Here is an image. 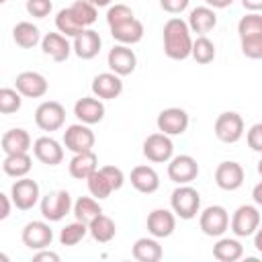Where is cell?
<instances>
[{"label": "cell", "instance_id": "6da1fadb", "mask_svg": "<svg viewBox=\"0 0 262 262\" xmlns=\"http://www.w3.org/2000/svg\"><path fill=\"white\" fill-rule=\"evenodd\" d=\"M162 39H164V53L170 59L182 61L190 57L192 53V37H190V27L186 20L180 16H172L166 20L162 29Z\"/></svg>", "mask_w": 262, "mask_h": 262}, {"label": "cell", "instance_id": "7a4b0ae2", "mask_svg": "<svg viewBox=\"0 0 262 262\" xmlns=\"http://www.w3.org/2000/svg\"><path fill=\"white\" fill-rule=\"evenodd\" d=\"M170 209L176 217L188 221L201 213V194L190 184H178L170 194Z\"/></svg>", "mask_w": 262, "mask_h": 262}, {"label": "cell", "instance_id": "3957f363", "mask_svg": "<svg viewBox=\"0 0 262 262\" xmlns=\"http://www.w3.org/2000/svg\"><path fill=\"white\" fill-rule=\"evenodd\" d=\"M199 227L209 237H221L229 229V213L221 205H209L199 213Z\"/></svg>", "mask_w": 262, "mask_h": 262}, {"label": "cell", "instance_id": "277c9868", "mask_svg": "<svg viewBox=\"0 0 262 262\" xmlns=\"http://www.w3.org/2000/svg\"><path fill=\"white\" fill-rule=\"evenodd\" d=\"M258 227H260V211L256 205H239L229 219V229L235 237H250L256 233Z\"/></svg>", "mask_w": 262, "mask_h": 262}, {"label": "cell", "instance_id": "5b68a950", "mask_svg": "<svg viewBox=\"0 0 262 262\" xmlns=\"http://www.w3.org/2000/svg\"><path fill=\"white\" fill-rule=\"evenodd\" d=\"M74 201L68 190H51L41 199V215L49 223L61 221L68 213H72Z\"/></svg>", "mask_w": 262, "mask_h": 262}, {"label": "cell", "instance_id": "8992f818", "mask_svg": "<svg viewBox=\"0 0 262 262\" xmlns=\"http://www.w3.org/2000/svg\"><path fill=\"white\" fill-rule=\"evenodd\" d=\"M213 131H215V137L223 143H235L244 137V119L239 113L235 111H225L221 113L217 119H215V125H213Z\"/></svg>", "mask_w": 262, "mask_h": 262}, {"label": "cell", "instance_id": "52a82bcc", "mask_svg": "<svg viewBox=\"0 0 262 262\" xmlns=\"http://www.w3.org/2000/svg\"><path fill=\"white\" fill-rule=\"evenodd\" d=\"M141 151L147 158V162L168 164L174 158V143H172L170 135L158 131V133H151L143 139V149Z\"/></svg>", "mask_w": 262, "mask_h": 262}, {"label": "cell", "instance_id": "ba28073f", "mask_svg": "<svg viewBox=\"0 0 262 262\" xmlns=\"http://www.w3.org/2000/svg\"><path fill=\"white\" fill-rule=\"evenodd\" d=\"M66 123V108L57 100H43L35 108V125L41 131H57Z\"/></svg>", "mask_w": 262, "mask_h": 262}, {"label": "cell", "instance_id": "9c48e42d", "mask_svg": "<svg viewBox=\"0 0 262 262\" xmlns=\"http://www.w3.org/2000/svg\"><path fill=\"white\" fill-rule=\"evenodd\" d=\"M63 147L70 149L72 154H82V151H90L94 147V131L90 129V125L86 123H74L70 127H66L63 131Z\"/></svg>", "mask_w": 262, "mask_h": 262}, {"label": "cell", "instance_id": "30bf717a", "mask_svg": "<svg viewBox=\"0 0 262 262\" xmlns=\"http://www.w3.org/2000/svg\"><path fill=\"white\" fill-rule=\"evenodd\" d=\"M39 196H41V190L33 178H27V176L16 178V182H12L10 186V199L18 211L33 209L39 203Z\"/></svg>", "mask_w": 262, "mask_h": 262}, {"label": "cell", "instance_id": "8fae6325", "mask_svg": "<svg viewBox=\"0 0 262 262\" xmlns=\"http://www.w3.org/2000/svg\"><path fill=\"white\" fill-rule=\"evenodd\" d=\"M106 66L111 72H115L117 76H129L135 72L137 68V55L135 51L131 49V45H123V43H117L108 55H106Z\"/></svg>", "mask_w": 262, "mask_h": 262}, {"label": "cell", "instance_id": "7c38bea8", "mask_svg": "<svg viewBox=\"0 0 262 262\" xmlns=\"http://www.w3.org/2000/svg\"><path fill=\"white\" fill-rule=\"evenodd\" d=\"M20 239L23 244L29 248V250H43V248H49L51 242H53V229L49 225V221H29L25 227H23V233H20Z\"/></svg>", "mask_w": 262, "mask_h": 262}, {"label": "cell", "instance_id": "4fadbf2b", "mask_svg": "<svg viewBox=\"0 0 262 262\" xmlns=\"http://www.w3.org/2000/svg\"><path fill=\"white\" fill-rule=\"evenodd\" d=\"M188 113L180 106H170V108H164L158 119H156V125H158V131L174 137V135H182L186 129H188Z\"/></svg>", "mask_w": 262, "mask_h": 262}, {"label": "cell", "instance_id": "5bb4252c", "mask_svg": "<svg viewBox=\"0 0 262 262\" xmlns=\"http://www.w3.org/2000/svg\"><path fill=\"white\" fill-rule=\"evenodd\" d=\"M199 176V164L192 156L180 154L168 162V178L174 184H190Z\"/></svg>", "mask_w": 262, "mask_h": 262}, {"label": "cell", "instance_id": "9a60e30c", "mask_svg": "<svg viewBox=\"0 0 262 262\" xmlns=\"http://www.w3.org/2000/svg\"><path fill=\"white\" fill-rule=\"evenodd\" d=\"M244 178H246V172H244L239 162L227 160V162H221L215 168V184L221 190H227V192L237 190L244 184Z\"/></svg>", "mask_w": 262, "mask_h": 262}, {"label": "cell", "instance_id": "2e32d148", "mask_svg": "<svg viewBox=\"0 0 262 262\" xmlns=\"http://www.w3.org/2000/svg\"><path fill=\"white\" fill-rule=\"evenodd\" d=\"M14 88L25 98H43L49 90V82L39 72H20L14 80Z\"/></svg>", "mask_w": 262, "mask_h": 262}, {"label": "cell", "instance_id": "e0dca14e", "mask_svg": "<svg viewBox=\"0 0 262 262\" xmlns=\"http://www.w3.org/2000/svg\"><path fill=\"white\" fill-rule=\"evenodd\" d=\"M92 94L100 100H115L123 92V80L115 72H102L92 80Z\"/></svg>", "mask_w": 262, "mask_h": 262}, {"label": "cell", "instance_id": "ac0fdd59", "mask_svg": "<svg viewBox=\"0 0 262 262\" xmlns=\"http://www.w3.org/2000/svg\"><path fill=\"white\" fill-rule=\"evenodd\" d=\"M33 154L35 158L45 166H57L63 162V147L57 139L43 135L33 141Z\"/></svg>", "mask_w": 262, "mask_h": 262}, {"label": "cell", "instance_id": "d6986e66", "mask_svg": "<svg viewBox=\"0 0 262 262\" xmlns=\"http://www.w3.org/2000/svg\"><path fill=\"white\" fill-rule=\"evenodd\" d=\"M176 229V213L170 209H154L147 215V231L149 235L164 239L170 237Z\"/></svg>", "mask_w": 262, "mask_h": 262}, {"label": "cell", "instance_id": "ffe728a7", "mask_svg": "<svg viewBox=\"0 0 262 262\" xmlns=\"http://www.w3.org/2000/svg\"><path fill=\"white\" fill-rule=\"evenodd\" d=\"M74 115L78 117L80 123L96 125L104 119V102L100 98H96L94 94L92 96H82L74 104Z\"/></svg>", "mask_w": 262, "mask_h": 262}, {"label": "cell", "instance_id": "44dd1931", "mask_svg": "<svg viewBox=\"0 0 262 262\" xmlns=\"http://www.w3.org/2000/svg\"><path fill=\"white\" fill-rule=\"evenodd\" d=\"M41 49L47 57H51L53 61H66L70 57V53L74 51V45L70 43V37L57 33H47L41 39Z\"/></svg>", "mask_w": 262, "mask_h": 262}, {"label": "cell", "instance_id": "7402d4cb", "mask_svg": "<svg viewBox=\"0 0 262 262\" xmlns=\"http://www.w3.org/2000/svg\"><path fill=\"white\" fill-rule=\"evenodd\" d=\"M72 45H74V53L80 59H94L102 47V39L94 29H84L74 37Z\"/></svg>", "mask_w": 262, "mask_h": 262}, {"label": "cell", "instance_id": "603a6c76", "mask_svg": "<svg viewBox=\"0 0 262 262\" xmlns=\"http://www.w3.org/2000/svg\"><path fill=\"white\" fill-rule=\"evenodd\" d=\"M129 180H131V186L141 194H151V192H156L160 188V176L147 164L135 166L131 170V174H129Z\"/></svg>", "mask_w": 262, "mask_h": 262}, {"label": "cell", "instance_id": "cb8c5ba5", "mask_svg": "<svg viewBox=\"0 0 262 262\" xmlns=\"http://www.w3.org/2000/svg\"><path fill=\"white\" fill-rule=\"evenodd\" d=\"M188 27H190V33H196V35H207L209 31H213L217 27V14H215V8L211 6H196L188 12Z\"/></svg>", "mask_w": 262, "mask_h": 262}, {"label": "cell", "instance_id": "d4e9b609", "mask_svg": "<svg viewBox=\"0 0 262 262\" xmlns=\"http://www.w3.org/2000/svg\"><path fill=\"white\" fill-rule=\"evenodd\" d=\"M96 170H98V158L92 149L82 151V154H74V158L68 164V172L76 180H88V176L94 174Z\"/></svg>", "mask_w": 262, "mask_h": 262}, {"label": "cell", "instance_id": "484cf974", "mask_svg": "<svg viewBox=\"0 0 262 262\" xmlns=\"http://www.w3.org/2000/svg\"><path fill=\"white\" fill-rule=\"evenodd\" d=\"M111 37L117 43L135 45L143 39V23L139 18H131V20H125L121 25H115V27H111Z\"/></svg>", "mask_w": 262, "mask_h": 262}, {"label": "cell", "instance_id": "4316f807", "mask_svg": "<svg viewBox=\"0 0 262 262\" xmlns=\"http://www.w3.org/2000/svg\"><path fill=\"white\" fill-rule=\"evenodd\" d=\"M0 145H2V151L4 154H18V151H29L33 147V139H31V135H29L27 129L14 127V129H8L2 135Z\"/></svg>", "mask_w": 262, "mask_h": 262}, {"label": "cell", "instance_id": "83f0119b", "mask_svg": "<svg viewBox=\"0 0 262 262\" xmlns=\"http://www.w3.org/2000/svg\"><path fill=\"white\" fill-rule=\"evenodd\" d=\"M131 254L137 262H160L162 256H164V250L158 242V237H139L135 239L133 248H131Z\"/></svg>", "mask_w": 262, "mask_h": 262}, {"label": "cell", "instance_id": "f1b7e54d", "mask_svg": "<svg viewBox=\"0 0 262 262\" xmlns=\"http://www.w3.org/2000/svg\"><path fill=\"white\" fill-rule=\"evenodd\" d=\"M12 39L20 49H33L35 45L41 43V31L37 25L29 23V20H20L12 27Z\"/></svg>", "mask_w": 262, "mask_h": 262}, {"label": "cell", "instance_id": "f546056e", "mask_svg": "<svg viewBox=\"0 0 262 262\" xmlns=\"http://www.w3.org/2000/svg\"><path fill=\"white\" fill-rule=\"evenodd\" d=\"M33 168V160L29 156V151H18V154H4L2 160V170L6 176L12 178H23L31 172Z\"/></svg>", "mask_w": 262, "mask_h": 262}, {"label": "cell", "instance_id": "4dcf8cb0", "mask_svg": "<svg viewBox=\"0 0 262 262\" xmlns=\"http://www.w3.org/2000/svg\"><path fill=\"white\" fill-rule=\"evenodd\" d=\"M244 256V246L237 237H219L213 246V258L219 262H235Z\"/></svg>", "mask_w": 262, "mask_h": 262}, {"label": "cell", "instance_id": "1f68e13d", "mask_svg": "<svg viewBox=\"0 0 262 262\" xmlns=\"http://www.w3.org/2000/svg\"><path fill=\"white\" fill-rule=\"evenodd\" d=\"M88 231H90V235H92L94 242H98V244H108V242L117 235V225H115V221H113L108 215L100 213L98 217H94V219L88 223Z\"/></svg>", "mask_w": 262, "mask_h": 262}, {"label": "cell", "instance_id": "d6a6232c", "mask_svg": "<svg viewBox=\"0 0 262 262\" xmlns=\"http://www.w3.org/2000/svg\"><path fill=\"white\" fill-rule=\"evenodd\" d=\"M72 213H74V217L78 221H82V223L88 225L94 217H98L102 213V207H100L98 199H94V196H80V199L74 201Z\"/></svg>", "mask_w": 262, "mask_h": 262}, {"label": "cell", "instance_id": "836d02e7", "mask_svg": "<svg viewBox=\"0 0 262 262\" xmlns=\"http://www.w3.org/2000/svg\"><path fill=\"white\" fill-rule=\"evenodd\" d=\"M55 29L61 33V35H66V37H76L78 33H82L84 31V27L78 23V18L74 16V12H72V8L68 6V8H61V10H57V14H55Z\"/></svg>", "mask_w": 262, "mask_h": 262}, {"label": "cell", "instance_id": "e575fe53", "mask_svg": "<svg viewBox=\"0 0 262 262\" xmlns=\"http://www.w3.org/2000/svg\"><path fill=\"white\" fill-rule=\"evenodd\" d=\"M215 53H217L215 51V43L207 35H196V39L192 41V53H190V57L196 63L207 66V63H211L215 59Z\"/></svg>", "mask_w": 262, "mask_h": 262}, {"label": "cell", "instance_id": "d590c367", "mask_svg": "<svg viewBox=\"0 0 262 262\" xmlns=\"http://www.w3.org/2000/svg\"><path fill=\"white\" fill-rule=\"evenodd\" d=\"M86 184H88V192H90L94 199H98V201L108 199V196L115 192V188H113L111 180L104 176V172H102L100 168H98L94 174H90V176H88Z\"/></svg>", "mask_w": 262, "mask_h": 262}, {"label": "cell", "instance_id": "8d00e7d4", "mask_svg": "<svg viewBox=\"0 0 262 262\" xmlns=\"http://www.w3.org/2000/svg\"><path fill=\"white\" fill-rule=\"evenodd\" d=\"M88 233H90V231H88V225L76 219V221L68 223L66 227H61V231H59V244H61V246H76V244H80Z\"/></svg>", "mask_w": 262, "mask_h": 262}, {"label": "cell", "instance_id": "74e56055", "mask_svg": "<svg viewBox=\"0 0 262 262\" xmlns=\"http://www.w3.org/2000/svg\"><path fill=\"white\" fill-rule=\"evenodd\" d=\"M70 8H72L74 16L78 18V23L84 29H90L96 23V18H98V8L92 2H88V0H74V4Z\"/></svg>", "mask_w": 262, "mask_h": 262}, {"label": "cell", "instance_id": "f35d334b", "mask_svg": "<svg viewBox=\"0 0 262 262\" xmlns=\"http://www.w3.org/2000/svg\"><path fill=\"white\" fill-rule=\"evenodd\" d=\"M237 35H239V39L262 35V14L260 12H246L237 23Z\"/></svg>", "mask_w": 262, "mask_h": 262}, {"label": "cell", "instance_id": "ab89813d", "mask_svg": "<svg viewBox=\"0 0 262 262\" xmlns=\"http://www.w3.org/2000/svg\"><path fill=\"white\" fill-rule=\"evenodd\" d=\"M23 106V94L16 88H0V113L12 115L20 111Z\"/></svg>", "mask_w": 262, "mask_h": 262}, {"label": "cell", "instance_id": "60d3db41", "mask_svg": "<svg viewBox=\"0 0 262 262\" xmlns=\"http://www.w3.org/2000/svg\"><path fill=\"white\" fill-rule=\"evenodd\" d=\"M131 18H135V14H133V10L127 4H113L106 10V25H108V29L115 27V25H121L125 20H131Z\"/></svg>", "mask_w": 262, "mask_h": 262}, {"label": "cell", "instance_id": "b9f144b4", "mask_svg": "<svg viewBox=\"0 0 262 262\" xmlns=\"http://www.w3.org/2000/svg\"><path fill=\"white\" fill-rule=\"evenodd\" d=\"M239 47L248 59H262V35L239 39Z\"/></svg>", "mask_w": 262, "mask_h": 262}, {"label": "cell", "instance_id": "7bdbcfd3", "mask_svg": "<svg viewBox=\"0 0 262 262\" xmlns=\"http://www.w3.org/2000/svg\"><path fill=\"white\" fill-rule=\"evenodd\" d=\"M25 8H27V12H29L33 18H45V16L51 14L53 2H51V0H27Z\"/></svg>", "mask_w": 262, "mask_h": 262}, {"label": "cell", "instance_id": "ee69618b", "mask_svg": "<svg viewBox=\"0 0 262 262\" xmlns=\"http://www.w3.org/2000/svg\"><path fill=\"white\" fill-rule=\"evenodd\" d=\"M246 141H248V147H250L252 151L262 154V123H254V125L248 129Z\"/></svg>", "mask_w": 262, "mask_h": 262}, {"label": "cell", "instance_id": "f6af8a7d", "mask_svg": "<svg viewBox=\"0 0 262 262\" xmlns=\"http://www.w3.org/2000/svg\"><path fill=\"white\" fill-rule=\"evenodd\" d=\"M100 170H102V172H104V176L111 180V184H113V188H115V190L123 188V184H125V174H123V170H121V168H117V166H102Z\"/></svg>", "mask_w": 262, "mask_h": 262}, {"label": "cell", "instance_id": "bcb514c9", "mask_svg": "<svg viewBox=\"0 0 262 262\" xmlns=\"http://www.w3.org/2000/svg\"><path fill=\"white\" fill-rule=\"evenodd\" d=\"M190 0H160V6L168 14H182L188 8Z\"/></svg>", "mask_w": 262, "mask_h": 262}, {"label": "cell", "instance_id": "7dc6e473", "mask_svg": "<svg viewBox=\"0 0 262 262\" xmlns=\"http://www.w3.org/2000/svg\"><path fill=\"white\" fill-rule=\"evenodd\" d=\"M33 260L35 262H41V260H45V262H59V254L43 248V250H37V254L33 256Z\"/></svg>", "mask_w": 262, "mask_h": 262}, {"label": "cell", "instance_id": "c3c4849f", "mask_svg": "<svg viewBox=\"0 0 262 262\" xmlns=\"http://www.w3.org/2000/svg\"><path fill=\"white\" fill-rule=\"evenodd\" d=\"M0 203H2V213H0V219H6L8 215H10V209H12V199H10V194H6V192H2L0 194Z\"/></svg>", "mask_w": 262, "mask_h": 262}, {"label": "cell", "instance_id": "681fc988", "mask_svg": "<svg viewBox=\"0 0 262 262\" xmlns=\"http://www.w3.org/2000/svg\"><path fill=\"white\" fill-rule=\"evenodd\" d=\"M242 6L248 12H262V0H242Z\"/></svg>", "mask_w": 262, "mask_h": 262}, {"label": "cell", "instance_id": "f907efd6", "mask_svg": "<svg viewBox=\"0 0 262 262\" xmlns=\"http://www.w3.org/2000/svg\"><path fill=\"white\" fill-rule=\"evenodd\" d=\"M205 2H207V6H211L215 10H221V8H227L233 4V0H205Z\"/></svg>", "mask_w": 262, "mask_h": 262}, {"label": "cell", "instance_id": "816d5d0a", "mask_svg": "<svg viewBox=\"0 0 262 262\" xmlns=\"http://www.w3.org/2000/svg\"><path fill=\"white\" fill-rule=\"evenodd\" d=\"M252 199H254V203H256L258 207H262V180L252 188Z\"/></svg>", "mask_w": 262, "mask_h": 262}, {"label": "cell", "instance_id": "f5cc1de1", "mask_svg": "<svg viewBox=\"0 0 262 262\" xmlns=\"http://www.w3.org/2000/svg\"><path fill=\"white\" fill-rule=\"evenodd\" d=\"M254 248L262 254V225L256 229V233H254Z\"/></svg>", "mask_w": 262, "mask_h": 262}, {"label": "cell", "instance_id": "db71d44e", "mask_svg": "<svg viewBox=\"0 0 262 262\" xmlns=\"http://www.w3.org/2000/svg\"><path fill=\"white\" fill-rule=\"evenodd\" d=\"M88 2H92L96 8H104V6H111L113 0H88Z\"/></svg>", "mask_w": 262, "mask_h": 262}, {"label": "cell", "instance_id": "11a10c76", "mask_svg": "<svg viewBox=\"0 0 262 262\" xmlns=\"http://www.w3.org/2000/svg\"><path fill=\"white\" fill-rule=\"evenodd\" d=\"M258 174H260V176H262V160H260V162H258Z\"/></svg>", "mask_w": 262, "mask_h": 262}, {"label": "cell", "instance_id": "9f6ffc18", "mask_svg": "<svg viewBox=\"0 0 262 262\" xmlns=\"http://www.w3.org/2000/svg\"><path fill=\"white\" fill-rule=\"evenodd\" d=\"M0 2H2V4H4V2H8V0H0Z\"/></svg>", "mask_w": 262, "mask_h": 262}]
</instances>
